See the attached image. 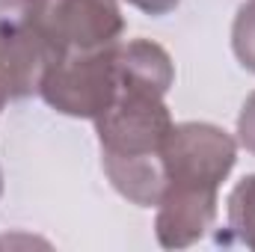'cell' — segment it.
<instances>
[{
    "mask_svg": "<svg viewBox=\"0 0 255 252\" xmlns=\"http://www.w3.org/2000/svg\"><path fill=\"white\" fill-rule=\"evenodd\" d=\"M238 139H241V145L255 154V92L244 101V107H241V116H238Z\"/></svg>",
    "mask_w": 255,
    "mask_h": 252,
    "instance_id": "8",
    "label": "cell"
},
{
    "mask_svg": "<svg viewBox=\"0 0 255 252\" xmlns=\"http://www.w3.org/2000/svg\"><path fill=\"white\" fill-rule=\"evenodd\" d=\"M133 9H139V12H145V15H169L181 0H128Z\"/></svg>",
    "mask_w": 255,
    "mask_h": 252,
    "instance_id": "9",
    "label": "cell"
},
{
    "mask_svg": "<svg viewBox=\"0 0 255 252\" xmlns=\"http://www.w3.org/2000/svg\"><path fill=\"white\" fill-rule=\"evenodd\" d=\"M128 80L125 42L104 45L98 51L68 54L45 71L39 95L48 107L74 119H98Z\"/></svg>",
    "mask_w": 255,
    "mask_h": 252,
    "instance_id": "4",
    "label": "cell"
},
{
    "mask_svg": "<svg viewBox=\"0 0 255 252\" xmlns=\"http://www.w3.org/2000/svg\"><path fill=\"white\" fill-rule=\"evenodd\" d=\"M6 101H9V98H6V92L0 89V110H3V104H6Z\"/></svg>",
    "mask_w": 255,
    "mask_h": 252,
    "instance_id": "10",
    "label": "cell"
},
{
    "mask_svg": "<svg viewBox=\"0 0 255 252\" xmlns=\"http://www.w3.org/2000/svg\"><path fill=\"white\" fill-rule=\"evenodd\" d=\"M0 193H3V172H0Z\"/></svg>",
    "mask_w": 255,
    "mask_h": 252,
    "instance_id": "11",
    "label": "cell"
},
{
    "mask_svg": "<svg viewBox=\"0 0 255 252\" xmlns=\"http://www.w3.org/2000/svg\"><path fill=\"white\" fill-rule=\"evenodd\" d=\"M0 18L24 24L57 60L113 45L125 30L116 0H0Z\"/></svg>",
    "mask_w": 255,
    "mask_h": 252,
    "instance_id": "3",
    "label": "cell"
},
{
    "mask_svg": "<svg viewBox=\"0 0 255 252\" xmlns=\"http://www.w3.org/2000/svg\"><path fill=\"white\" fill-rule=\"evenodd\" d=\"M229 229L244 247L255 250V175H247L229 193Z\"/></svg>",
    "mask_w": 255,
    "mask_h": 252,
    "instance_id": "6",
    "label": "cell"
},
{
    "mask_svg": "<svg viewBox=\"0 0 255 252\" xmlns=\"http://www.w3.org/2000/svg\"><path fill=\"white\" fill-rule=\"evenodd\" d=\"M128 80L113 104L95 119L101 142V163L110 184L139 208L160 202L163 142L172 130V116L163 95L175 83V65L169 54L148 39L125 42Z\"/></svg>",
    "mask_w": 255,
    "mask_h": 252,
    "instance_id": "1",
    "label": "cell"
},
{
    "mask_svg": "<svg viewBox=\"0 0 255 252\" xmlns=\"http://www.w3.org/2000/svg\"><path fill=\"white\" fill-rule=\"evenodd\" d=\"M232 48L247 71L255 74V0H247L232 24Z\"/></svg>",
    "mask_w": 255,
    "mask_h": 252,
    "instance_id": "7",
    "label": "cell"
},
{
    "mask_svg": "<svg viewBox=\"0 0 255 252\" xmlns=\"http://www.w3.org/2000/svg\"><path fill=\"white\" fill-rule=\"evenodd\" d=\"M51 63H57V57L39 36L18 21L0 18V89L9 101L39 92Z\"/></svg>",
    "mask_w": 255,
    "mask_h": 252,
    "instance_id": "5",
    "label": "cell"
},
{
    "mask_svg": "<svg viewBox=\"0 0 255 252\" xmlns=\"http://www.w3.org/2000/svg\"><path fill=\"white\" fill-rule=\"evenodd\" d=\"M238 160V142L208 122L172 125L163 142L166 187L157 202V241L169 250L196 244L217 217V193Z\"/></svg>",
    "mask_w": 255,
    "mask_h": 252,
    "instance_id": "2",
    "label": "cell"
}]
</instances>
